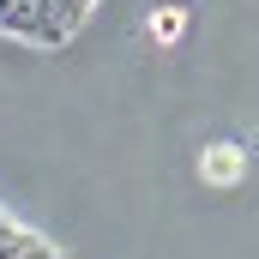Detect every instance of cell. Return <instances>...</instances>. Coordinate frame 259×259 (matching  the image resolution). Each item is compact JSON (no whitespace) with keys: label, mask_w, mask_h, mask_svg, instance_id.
<instances>
[{"label":"cell","mask_w":259,"mask_h":259,"mask_svg":"<svg viewBox=\"0 0 259 259\" xmlns=\"http://www.w3.org/2000/svg\"><path fill=\"white\" fill-rule=\"evenodd\" d=\"M0 259H61L55 247H42L36 235H24V229H12L6 217H0Z\"/></svg>","instance_id":"cell-1"}]
</instances>
